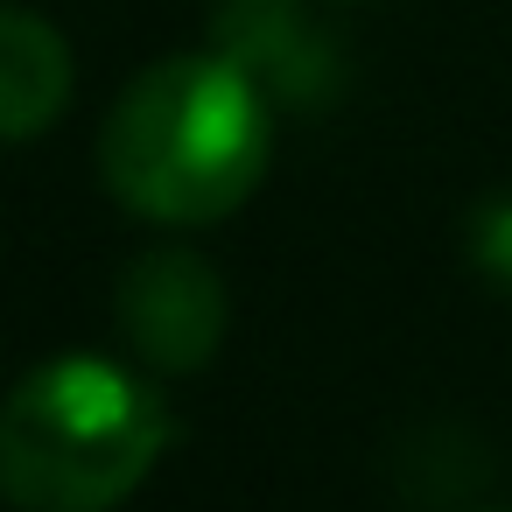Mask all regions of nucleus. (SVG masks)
Listing matches in <instances>:
<instances>
[{"instance_id":"3","label":"nucleus","mask_w":512,"mask_h":512,"mask_svg":"<svg viewBox=\"0 0 512 512\" xmlns=\"http://www.w3.org/2000/svg\"><path fill=\"white\" fill-rule=\"evenodd\" d=\"M113 316L148 372H204L225 344V281L190 246H148L113 288Z\"/></svg>"},{"instance_id":"1","label":"nucleus","mask_w":512,"mask_h":512,"mask_svg":"<svg viewBox=\"0 0 512 512\" xmlns=\"http://www.w3.org/2000/svg\"><path fill=\"white\" fill-rule=\"evenodd\" d=\"M274 155L267 92L232 57L148 64L106 113L99 176L148 225H218L232 218Z\"/></svg>"},{"instance_id":"6","label":"nucleus","mask_w":512,"mask_h":512,"mask_svg":"<svg viewBox=\"0 0 512 512\" xmlns=\"http://www.w3.org/2000/svg\"><path fill=\"white\" fill-rule=\"evenodd\" d=\"M470 267L512 295V190L505 197H484L470 211Z\"/></svg>"},{"instance_id":"2","label":"nucleus","mask_w":512,"mask_h":512,"mask_svg":"<svg viewBox=\"0 0 512 512\" xmlns=\"http://www.w3.org/2000/svg\"><path fill=\"white\" fill-rule=\"evenodd\" d=\"M169 449V407L148 372L71 351L36 365L0 407V498L15 512H113Z\"/></svg>"},{"instance_id":"4","label":"nucleus","mask_w":512,"mask_h":512,"mask_svg":"<svg viewBox=\"0 0 512 512\" xmlns=\"http://www.w3.org/2000/svg\"><path fill=\"white\" fill-rule=\"evenodd\" d=\"M211 43L281 106H323L344 78V57H337L330 29L302 0H218Z\"/></svg>"},{"instance_id":"5","label":"nucleus","mask_w":512,"mask_h":512,"mask_svg":"<svg viewBox=\"0 0 512 512\" xmlns=\"http://www.w3.org/2000/svg\"><path fill=\"white\" fill-rule=\"evenodd\" d=\"M64 106L71 43L29 8H0V141H36Z\"/></svg>"}]
</instances>
